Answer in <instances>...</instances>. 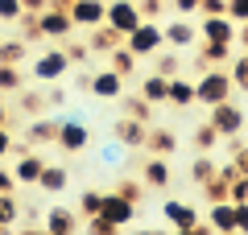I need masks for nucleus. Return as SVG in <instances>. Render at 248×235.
<instances>
[{
    "label": "nucleus",
    "mask_w": 248,
    "mask_h": 235,
    "mask_svg": "<svg viewBox=\"0 0 248 235\" xmlns=\"http://www.w3.org/2000/svg\"><path fill=\"white\" fill-rule=\"evenodd\" d=\"M232 91H236L232 74L223 66H211V70H203V78L195 83V103L215 107V103H223V99H232Z\"/></svg>",
    "instance_id": "obj_1"
},
{
    "label": "nucleus",
    "mask_w": 248,
    "mask_h": 235,
    "mask_svg": "<svg viewBox=\"0 0 248 235\" xmlns=\"http://www.w3.org/2000/svg\"><path fill=\"white\" fill-rule=\"evenodd\" d=\"M99 219H108V223H116L124 231V227L137 223V202L124 198L120 190H99Z\"/></svg>",
    "instance_id": "obj_2"
},
{
    "label": "nucleus",
    "mask_w": 248,
    "mask_h": 235,
    "mask_svg": "<svg viewBox=\"0 0 248 235\" xmlns=\"http://www.w3.org/2000/svg\"><path fill=\"white\" fill-rule=\"evenodd\" d=\"M71 70V58L62 45H46L42 54L33 58V83H54V78H66Z\"/></svg>",
    "instance_id": "obj_3"
},
{
    "label": "nucleus",
    "mask_w": 248,
    "mask_h": 235,
    "mask_svg": "<svg viewBox=\"0 0 248 235\" xmlns=\"http://www.w3.org/2000/svg\"><path fill=\"white\" fill-rule=\"evenodd\" d=\"M33 17H37V25H42V37H46V42H71L75 21H71V13H66V9H58V4H46V9L33 13Z\"/></svg>",
    "instance_id": "obj_4"
},
{
    "label": "nucleus",
    "mask_w": 248,
    "mask_h": 235,
    "mask_svg": "<svg viewBox=\"0 0 248 235\" xmlns=\"http://www.w3.org/2000/svg\"><path fill=\"white\" fill-rule=\"evenodd\" d=\"M124 45H128L137 58H153V54L166 45V37H161V25H157V21H141L133 33L124 37Z\"/></svg>",
    "instance_id": "obj_5"
},
{
    "label": "nucleus",
    "mask_w": 248,
    "mask_h": 235,
    "mask_svg": "<svg viewBox=\"0 0 248 235\" xmlns=\"http://www.w3.org/2000/svg\"><path fill=\"white\" fill-rule=\"evenodd\" d=\"M54 145H58L62 153H83V148L91 145V128L79 120V116H66V120H58V136H54Z\"/></svg>",
    "instance_id": "obj_6"
},
{
    "label": "nucleus",
    "mask_w": 248,
    "mask_h": 235,
    "mask_svg": "<svg viewBox=\"0 0 248 235\" xmlns=\"http://www.w3.org/2000/svg\"><path fill=\"white\" fill-rule=\"evenodd\" d=\"M161 219H166L170 231H182V227H199V223H203L199 206H195V202H186V198H166V202H161Z\"/></svg>",
    "instance_id": "obj_7"
},
{
    "label": "nucleus",
    "mask_w": 248,
    "mask_h": 235,
    "mask_svg": "<svg viewBox=\"0 0 248 235\" xmlns=\"http://www.w3.org/2000/svg\"><path fill=\"white\" fill-rule=\"evenodd\" d=\"M104 21L128 37V33H133V29L141 25L145 17H141V4H137V0H108V17H104Z\"/></svg>",
    "instance_id": "obj_8"
},
{
    "label": "nucleus",
    "mask_w": 248,
    "mask_h": 235,
    "mask_svg": "<svg viewBox=\"0 0 248 235\" xmlns=\"http://www.w3.org/2000/svg\"><path fill=\"white\" fill-rule=\"evenodd\" d=\"M199 42L236 45V21H232L228 13H219V17H199Z\"/></svg>",
    "instance_id": "obj_9"
},
{
    "label": "nucleus",
    "mask_w": 248,
    "mask_h": 235,
    "mask_svg": "<svg viewBox=\"0 0 248 235\" xmlns=\"http://www.w3.org/2000/svg\"><path fill=\"white\" fill-rule=\"evenodd\" d=\"M207 120H211L215 128H219V136H223V140H228V136H240V128H244V112H240V107L232 103V99H223V103H215Z\"/></svg>",
    "instance_id": "obj_10"
},
{
    "label": "nucleus",
    "mask_w": 248,
    "mask_h": 235,
    "mask_svg": "<svg viewBox=\"0 0 248 235\" xmlns=\"http://www.w3.org/2000/svg\"><path fill=\"white\" fill-rule=\"evenodd\" d=\"M66 13H71L75 29H95V25H104V17H108V0H75Z\"/></svg>",
    "instance_id": "obj_11"
},
{
    "label": "nucleus",
    "mask_w": 248,
    "mask_h": 235,
    "mask_svg": "<svg viewBox=\"0 0 248 235\" xmlns=\"http://www.w3.org/2000/svg\"><path fill=\"white\" fill-rule=\"evenodd\" d=\"M42 169H46V157H37V153H17V161H13V177H17V186H33L37 190V182H42Z\"/></svg>",
    "instance_id": "obj_12"
},
{
    "label": "nucleus",
    "mask_w": 248,
    "mask_h": 235,
    "mask_svg": "<svg viewBox=\"0 0 248 235\" xmlns=\"http://www.w3.org/2000/svg\"><path fill=\"white\" fill-rule=\"evenodd\" d=\"M91 95H95V99H120L124 95V74H116V70L112 66H104V70H99V74H91Z\"/></svg>",
    "instance_id": "obj_13"
},
{
    "label": "nucleus",
    "mask_w": 248,
    "mask_h": 235,
    "mask_svg": "<svg viewBox=\"0 0 248 235\" xmlns=\"http://www.w3.org/2000/svg\"><path fill=\"white\" fill-rule=\"evenodd\" d=\"M141 182H145V190H170V182H174L170 161H166V157H149L145 169H141Z\"/></svg>",
    "instance_id": "obj_14"
},
{
    "label": "nucleus",
    "mask_w": 248,
    "mask_h": 235,
    "mask_svg": "<svg viewBox=\"0 0 248 235\" xmlns=\"http://www.w3.org/2000/svg\"><path fill=\"white\" fill-rule=\"evenodd\" d=\"M161 37H166V45H195L199 42V25L195 21H186V17H178V21H166L161 25Z\"/></svg>",
    "instance_id": "obj_15"
},
{
    "label": "nucleus",
    "mask_w": 248,
    "mask_h": 235,
    "mask_svg": "<svg viewBox=\"0 0 248 235\" xmlns=\"http://www.w3.org/2000/svg\"><path fill=\"white\" fill-rule=\"evenodd\" d=\"M145 136H149V124L145 120H133V116H120V120H116V140H120L124 148H141Z\"/></svg>",
    "instance_id": "obj_16"
},
{
    "label": "nucleus",
    "mask_w": 248,
    "mask_h": 235,
    "mask_svg": "<svg viewBox=\"0 0 248 235\" xmlns=\"http://www.w3.org/2000/svg\"><path fill=\"white\" fill-rule=\"evenodd\" d=\"M232 62V45H219V42H203L195 54V66L199 70H211V66H228Z\"/></svg>",
    "instance_id": "obj_17"
},
{
    "label": "nucleus",
    "mask_w": 248,
    "mask_h": 235,
    "mask_svg": "<svg viewBox=\"0 0 248 235\" xmlns=\"http://www.w3.org/2000/svg\"><path fill=\"white\" fill-rule=\"evenodd\" d=\"M87 45H91V54H112L116 45H124V33H120V29H112V25L104 21V25H95V29H91Z\"/></svg>",
    "instance_id": "obj_18"
},
{
    "label": "nucleus",
    "mask_w": 248,
    "mask_h": 235,
    "mask_svg": "<svg viewBox=\"0 0 248 235\" xmlns=\"http://www.w3.org/2000/svg\"><path fill=\"white\" fill-rule=\"evenodd\" d=\"M54 136H58V120H54V116H37V120H29V128H25L29 145H54Z\"/></svg>",
    "instance_id": "obj_19"
},
{
    "label": "nucleus",
    "mask_w": 248,
    "mask_h": 235,
    "mask_svg": "<svg viewBox=\"0 0 248 235\" xmlns=\"http://www.w3.org/2000/svg\"><path fill=\"white\" fill-rule=\"evenodd\" d=\"M137 91H141V95L149 99L153 107L170 103V95H166V91H170V78H166V74H157V70H153V74H145V78H141V87H137Z\"/></svg>",
    "instance_id": "obj_20"
},
{
    "label": "nucleus",
    "mask_w": 248,
    "mask_h": 235,
    "mask_svg": "<svg viewBox=\"0 0 248 235\" xmlns=\"http://www.w3.org/2000/svg\"><path fill=\"white\" fill-rule=\"evenodd\" d=\"M75 227H79V210H71V206H50L46 210V231H71L75 235Z\"/></svg>",
    "instance_id": "obj_21"
},
{
    "label": "nucleus",
    "mask_w": 248,
    "mask_h": 235,
    "mask_svg": "<svg viewBox=\"0 0 248 235\" xmlns=\"http://www.w3.org/2000/svg\"><path fill=\"white\" fill-rule=\"evenodd\" d=\"M141 148H149L153 157H170V153L178 148V136H174L170 128H149V136H145Z\"/></svg>",
    "instance_id": "obj_22"
},
{
    "label": "nucleus",
    "mask_w": 248,
    "mask_h": 235,
    "mask_svg": "<svg viewBox=\"0 0 248 235\" xmlns=\"http://www.w3.org/2000/svg\"><path fill=\"white\" fill-rule=\"evenodd\" d=\"M207 223H211L215 231H228V227H236V202H232V198L211 202V206H207Z\"/></svg>",
    "instance_id": "obj_23"
},
{
    "label": "nucleus",
    "mask_w": 248,
    "mask_h": 235,
    "mask_svg": "<svg viewBox=\"0 0 248 235\" xmlns=\"http://www.w3.org/2000/svg\"><path fill=\"white\" fill-rule=\"evenodd\" d=\"M66 186H71L66 165H46V169H42V182H37V190H46V194H66Z\"/></svg>",
    "instance_id": "obj_24"
},
{
    "label": "nucleus",
    "mask_w": 248,
    "mask_h": 235,
    "mask_svg": "<svg viewBox=\"0 0 248 235\" xmlns=\"http://www.w3.org/2000/svg\"><path fill=\"white\" fill-rule=\"evenodd\" d=\"M170 107H190L195 103V83L190 78H182V74H170Z\"/></svg>",
    "instance_id": "obj_25"
},
{
    "label": "nucleus",
    "mask_w": 248,
    "mask_h": 235,
    "mask_svg": "<svg viewBox=\"0 0 248 235\" xmlns=\"http://www.w3.org/2000/svg\"><path fill=\"white\" fill-rule=\"evenodd\" d=\"M120 107H124V116H133V120L153 124V103L141 95V91H137V95H128V91H124V95H120Z\"/></svg>",
    "instance_id": "obj_26"
},
{
    "label": "nucleus",
    "mask_w": 248,
    "mask_h": 235,
    "mask_svg": "<svg viewBox=\"0 0 248 235\" xmlns=\"http://www.w3.org/2000/svg\"><path fill=\"white\" fill-rule=\"evenodd\" d=\"M25 91V74H21L17 62H0V95H17Z\"/></svg>",
    "instance_id": "obj_27"
},
{
    "label": "nucleus",
    "mask_w": 248,
    "mask_h": 235,
    "mask_svg": "<svg viewBox=\"0 0 248 235\" xmlns=\"http://www.w3.org/2000/svg\"><path fill=\"white\" fill-rule=\"evenodd\" d=\"M108 58H112V62H108V66H112L116 74H124V78L133 74V70H137V62H141V58H137L133 50H128V45H116V50L108 54Z\"/></svg>",
    "instance_id": "obj_28"
},
{
    "label": "nucleus",
    "mask_w": 248,
    "mask_h": 235,
    "mask_svg": "<svg viewBox=\"0 0 248 235\" xmlns=\"http://www.w3.org/2000/svg\"><path fill=\"white\" fill-rule=\"evenodd\" d=\"M29 58V42L25 37H4V42H0V62H25Z\"/></svg>",
    "instance_id": "obj_29"
},
{
    "label": "nucleus",
    "mask_w": 248,
    "mask_h": 235,
    "mask_svg": "<svg viewBox=\"0 0 248 235\" xmlns=\"http://www.w3.org/2000/svg\"><path fill=\"white\" fill-rule=\"evenodd\" d=\"M190 140H195V148H199V153H211V148L219 145L223 136H219V128H215L211 120H203V124L195 128V136H190Z\"/></svg>",
    "instance_id": "obj_30"
},
{
    "label": "nucleus",
    "mask_w": 248,
    "mask_h": 235,
    "mask_svg": "<svg viewBox=\"0 0 248 235\" xmlns=\"http://www.w3.org/2000/svg\"><path fill=\"white\" fill-rule=\"evenodd\" d=\"M21 202H17V190L13 194H0V227H17V219H21Z\"/></svg>",
    "instance_id": "obj_31"
},
{
    "label": "nucleus",
    "mask_w": 248,
    "mask_h": 235,
    "mask_svg": "<svg viewBox=\"0 0 248 235\" xmlns=\"http://www.w3.org/2000/svg\"><path fill=\"white\" fill-rule=\"evenodd\" d=\"M228 74H232V83H236V91H248V54H232Z\"/></svg>",
    "instance_id": "obj_32"
},
{
    "label": "nucleus",
    "mask_w": 248,
    "mask_h": 235,
    "mask_svg": "<svg viewBox=\"0 0 248 235\" xmlns=\"http://www.w3.org/2000/svg\"><path fill=\"white\" fill-rule=\"evenodd\" d=\"M215 169H219V165H215L211 157H207V153H199V157H195V165H190V177H195V186L211 182V177H215Z\"/></svg>",
    "instance_id": "obj_33"
},
{
    "label": "nucleus",
    "mask_w": 248,
    "mask_h": 235,
    "mask_svg": "<svg viewBox=\"0 0 248 235\" xmlns=\"http://www.w3.org/2000/svg\"><path fill=\"white\" fill-rule=\"evenodd\" d=\"M75 210H79V215H99V190H83L79 194V206H75Z\"/></svg>",
    "instance_id": "obj_34"
},
{
    "label": "nucleus",
    "mask_w": 248,
    "mask_h": 235,
    "mask_svg": "<svg viewBox=\"0 0 248 235\" xmlns=\"http://www.w3.org/2000/svg\"><path fill=\"white\" fill-rule=\"evenodd\" d=\"M66 58H71V66H83L91 58V45L87 42H66Z\"/></svg>",
    "instance_id": "obj_35"
},
{
    "label": "nucleus",
    "mask_w": 248,
    "mask_h": 235,
    "mask_svg": "<svg viewBox=\"0 0 248 235\" xmlns=\"http://www.w3.org/2000/svg\"><path fill=\"white\" fill-rule=\"evenodd\" d=\"M203 194H207V202H223L228 198V182L223 177H211V182H203Z\"/></svg>",
    "instance_id": "obj_36"
},
{
    "label": "nucleus",
    "mask_w": 248,
    "mask_h": 235,
    "mask_svg": "<svg viewBox=\"0 0 248 235\" xmlns=\"http://www.w3.org/2000/svg\"><path fill=\"white\" fill-rule=\"evenodd\" d=\"M87 235H120V227L108 223V219H99V215H91L87 219Z\"/></svg>",
    "instance_id": "obj_37"
},
{
    "label": "nucleus",
    "mask_w": 248,
    "mask_h": 235,
    "mask_svg": "<svg viewBox=\"0 0 248 235\" xmlns=\"http://www.w3.org/2000/svg\"><path fill=\"white\" fill-rule=\"evenodd\" d=\"M228 198L232 202H248V174H240V177L228 182Z\"/></svg>",
    "instance_id": "obj_38"
},
{
    "label": "nucleus",
    "mask_w": 248,
    "mask_h": 235,
    "mask_svg": "<svg viewBox=\"0 0 248 235\" xmlns=\"http://www.w3.org/2000/svg\"><path fill=\"white\" fill-rule=\"evenodd\" d=\"M157 74H182V62H178V54H157Z\"/></svg>",
    "instance_id": "obj_39"
},
{
    "label": "nucleus",
    "mask_w": 248,
    "mask_h": 235,
    "mask_svg": "<svg viewBox=\"0 0 248 235\" xmlns=\"http://www.w3.org/2000/svg\"><path fill=\"white\" fill-rule=\"evenodd\" d=\"M21 17H25L21 0H0V21H21Z\"/></svg>",
    "instance_id": "obj_40"
},
{
    "label": "nucleus",
    "mask_w": 248,
    "mask_h": 235,
    "mask_svg": "<svg viewBox=\"0 0 248 235\" xmlns=\"http://www.w3.org/2000/svg\"><path fill=\"white\" fill-rule=\"evenodd\" d=\"M99 161H104V165H120V161H124V145H120V140H116V145H104V148H99Z\"/></svg>",
    "instance_id": "obj_41"
},
{
    "label": "nucleus",
    "mask_w": 248,
    "mask_h": 235,
    "mask_svg": "<svg viewBox=\"0 0 248 235\" xmlns=\"http://www.w3.org/2000/svg\"><path fill=\"white\" fill-rule=\"evenodd\" d=\"M116 190H120L124 198H133V202H141V198H145V182H128V177H124Z\"/></svg>",
    "instance_id": "obj_42"
},
{
    "label": "nucleus",
    "mask_w": 248,
    "mask_h": 235,
    "mask_svg": "<svg viewBox=\"0 0 248 235\" xmlns=\"http://www.w3.org/2000/svg\"><path fill=\"white\" fill-rule=\"evenodd\" d=\"M21 33H25V42H46V37H42V25H37V17H21Z\"/></svg>",
    "instance_id": "obj_43"
},
{
    "label": "nucleus",
    "mask_w": 248,
    "mask_h": 235,
    "mask_svg": "<svg viewBox=\"0 0 248 235\" xmlns=\"http://www.w3.org/2000/svg\"><path fill=\"white\" fill-rule=\"evenodd\" d=\"M228 17L236 21V25H244L248 21V0H228Z\"/></svg>",
    "instance_id": "obj_44"
},
{
    "label": "nucleus",
    "mask_w": 248,
    "mask_h": 235,
    "mask_svg": "<svg viewBox=\"0 0 248 235\" xmlns=\"http://www.w3.org/2000/svg\"><path fill=\"white\" fill-rule=\"evenodd\" d=\"M199 13L203 17H219V13H228V0H199Z\"/></svg>",
    "instance_id": "obj_45"
},
{
    "label": "nucleus",
    "mask_w": 248,
    "mask_h": 235,
    "mask_svg": "<svg viewBox=\"0 0 248 235\" xmlns=\"http://www.w3.org/2000/svg\"><path fill=\"white\" fill-rule=\"evenodd\" d=\"M17 190V177H13V165H4L0 161V194H13Z\"/></svg>",
    "instance_id": "obj_46"
},
{
    "label": "nucleus",
    "mask_w": 248,
    "mask_h": 235,
    "mask_svg": "<svg viewBox=\"0 0 248 235\" xmlns=\"http://www.w3.org/2000/svg\"><path fill=\"white\" fill-rule=\"evenodd\" d=\"M13 145H17V140H13V132H9V124H0V161H4V157L13 153Z\"/></svg>",
    "instance_id": "obj_47"
},
{
    "label": "nucleus",
    "mask_w": 248,
    "mask_h": 235,
    "mask_svg": "<svg viewBox=\"0 0 248 235\" xmlns=\"http://www.w3.org/2000/svg\"><path fill=\"white\" fill-rule=\"evenodd\" d=\"M166 235H215V227H211V223L203 219L199 227H182V231H166Z\"/></svg>",
    "instance_id": "obj_48"
},
{
    "label": "nucleus",
    "mask_w": 248,
    "mask_h": 235,
    "mask_svg": "<svg viewBox=\"0 0 248 235\" xmlns=\"http://www.w3.org/2000/svg\"><path fill=\"white\" fill-rule=\"evenodd\" d=\"M236 231L248 235V202H236Z\"/></svg>",
    "instance_id": "obj_49"
},
{
    "label": "nucleus",
    "mask_w": 248,
    "mask_h": 235,
    "mask_svg": "<svg viewBox=\"0 0 248 235\" xmlns=\"http://www.w3.org/2000/svg\"><path fill=\"white\" fill-rule=\"evenodd\" d=\"M170 4H174V13H182V17L199 13V0H170Z\"/></svg>",
    "instance_id": "obj_50"
},
{
    "label": "nucleus",
    "mask_w": 248,
    "mask_h": 235,
    "mask_svg": "<svg viewBox=\"0 0 248 235\" xmlns=\"http://www.w3.org/2000/svg\"><path fill=\"white\" fill-rule=\"evenodd\" d=\"M21 103H25L29 112H42V107H46V95H21Z\"/></svg>",
    "instance_id": "obj_51"
},
{
    "label": "nucleus",
    "mask_w": 248,
    "mask_h": 235,
    "mask_svg": "<svg viewBox=\"0 0 248 235\" xmlns=\"http://www.w3.org/2000/svg\"><path fill=\"white\" fill-rule=\"evenodd\" d=\"M62 99H66V91H62V87H50V95H46V107H58Z\"/></svg>",
    "instance_id": "obj_52"
},
{
    "label": "nucleus",
    "mask_w": 248,
    "mask_h": 235,
    "mask_svg": "<svg viewBox=\"0 0 248 235\" xmlns=\"http://www.w3.org/2000/svg\"><path fill=\"white\" fill-rule=\"evenodd\" d=\"M236 45L248 54V21H244V25H236Z\"/></svg>",
    "instance_id": "obj_53"
},
{
    "label": "nucleus",
    "mask_w": 248,
    "mask_h": 235,
    "mask_svg": "<svg viewBox=\"0 0 248 235\" xmlns=\"http://www.w3.org/2000/svg\"><path fill=\"white\" fill-rule=\"evenodd\" d=\"M13 235H46V227H37V223H25V227H17Z\"/></svg>",
    "instance_id": "obj_54"
},
{
    "label": "nucleus",
    "mask_w": 248,
    "mask_h": 235,
    "mask_svg": "<svg viewBox=\"0 0 248 235\" xmlns=\"http://www.w3.org/2000/svg\"><path fill=\"white\" fill-rule=\"evenodd\" d=\"M21 4H25V13H42L50 0H21Z\"/></svg>",
    "instance_id": "obj_55"
},
{
    "label": "nucleus",
    "mask_w": 248,
    "mask_h": 235,
    "mask_svg": "<svg viewBox=\"0 0 248 235\" xmlns=\"http://www.w3.org/2000/svg\"><path fill=\"white\" fill-rule=\"evenodd\" d=\"M0 124H9V103L0 99Z\"/></svg>",
    "instance_id": "obj_56"
},
{
    "label": "nucleus",
    "mask_w": 248,
    "mask_h": 235,
    "mask_svg": "<svg viewBox=\"0 0 248 235\" xmlns=\"http://www.w3.org/2000/svg\"><path fill=\"white\" fill-rule=\"evenodd\" d=\"M133 235H166V231H145V227H133Z\"/></svg>",
    "instance_id": "obj_57"
},
{
    "label": "nucleus",
    "mask_w": 248,
    "mask_h": 235,
    "mask_svg": "<svg viewBox=\"0 0 248 235\" xmlns=\"http://www.w3.org/2000/svg\"><path fill=\"white\" fill-rule=\"evenodd\" d=\"M50 4H58V9H71V4H75V0H50Z\"/></svg>",
    "instance_id": "obj_58"
},
{
    "label": "nucleus",
    "mask_w": 248,
    "mask_h": 235,
    "mask_svg": "<svg viewBox=\"0 0 248 235\" xmlns=\"http://www.w3.org/2000/svg\"><path fill=\"white\" fill-rule=\"evenodd\" d=\"M215 235H240V231H236V227H228V231H215Z\"/></svg>",
    "instance_id": "obj_59"
},
{
    "label": "nucleus",
    "mask_w": 248,
    "mask_h": 235,
    "mask_svg": "<svg viewBox=\"0 0 248 235\" xmlns=\"http://www.w3.org/2000/svg\"><path fill=\"white\" fill-rule=\"evenodd\" d=\"M46 235H71V231H46Z\"/></svg>",
    "instance_id": "obj_60"
},
{
    "label": "nucleus",
    "mask_w": 248,
    "mask_h": 235,
    "mask_svg": "<svg viewBox=\"0 0 248 235\" xmlns=\"http://www.w3.org/2000/svg\"><path fill=\"white\" fill-rule=\"evenodd\" d=\"M0 42H4V37H0Z\"/></svg>",
    "instance_id": "obj_61"
}]
</instances>
